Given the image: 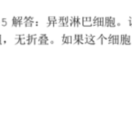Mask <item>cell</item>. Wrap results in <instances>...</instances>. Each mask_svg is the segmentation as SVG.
<instances>
[{
  "mask_svg": "<svg viewBox=\"0 0 132 134\" xmlns=\"http://www.w3.org/2000/svg\"><path fill=\"white\" fill-rule=\"evenodd\" d=\"M74 23H75V27H79L80 25H83V18L74 17Z\"/></svg>",
  "mask_w": 132,
  "mask_h": 134,
  "instance_id": "cell-1",
  "label": "cell"
},
{
  "mask_svg": "<svg viewBox=\"0 0 132 134\" xmlns=\"http://www.w3.org/2000/svg\"><path fill=\"white\" fill-rule=\"evenodd\" d=\"M113 44H121L120 35H114V38H113Z\"/></svg>",
  "mask_w": 132,
  "mask_h": 134,
  "instance_id": "cell-2",
  "label": "cell"
},
{
  "mask_svg": "<svg viewBox=\"0 0 132 134\" xmlns=\"http://www.w3.org/2000/svg\"><path fill=\"white\" fill-rule=\"evenodd\" d=\"M124 44L125 45H130L131 43V36L130 35L126 34V37H125V41H124Z\"/></svg>",
  "mask_w": 132,
  "mask_h": 134,
  "instance_id": "cell-3",
  "label": "cell"
},
{
  "mask_svg": "<svg viewBox=\"0 0 132 134\" xmlns=\"http://www.w3.org/2000/svg\"><path fill=\"white\" fill-rule=\"evenodd\" d=\"M99 20H100V18H97V17H94V18H92L93 26H98V27H99Z\"/></svg>",
  "mask_w": 132,
  "mask_h": 134,
  "instance_id": "cell-4",
  "label": "cell"
},
{
  "mask_svg": "<svg viewBox=\"0 0 132 134\" xmlns=\"http://www.w3.org/2000/svg\"><path fill=\"white\" fill-rule=\"evenodd\" d=\"M116 25V18L110 17V27H111V28H115Z\"/></svg>",
  "mask_w": 132,
  "mask_h": 134,
  "instance_id": "cell-5",
  "label": "cell"
},
{
  "mask_svg": "<svg viewBox=\"0 0 132 134\" xmlns=\"http://www.w3.org/2000/svg\"><path fill=\"white\" fill-rule=\"evenodd\" d=\"M105 27H106V28L110 27V17L105 18Z\"/></svg>",
  "mask_w": 132,
  "mask_h": 134,
  "instance_id": "cell-6",
  "label": "cell"
},
{
  "mask_svg": "<svg viewBox=\"0 0 132 134\" xmlns=\"http://www.w3.org/2000/svg\"><path fill=\"white\" fill-rule=\"evenodd\" d=\"M99 27H105V18H100V20H99Z\"/></svg>",
  "mask_w": 132,
  "mask_h": 134,
  "instance_id": "cell-7",
  "label": "cell"
},
{
  "mask_svg": "<svg viewBox=\"0 0 132 134\" xmlns=\"http://www.w3.org/2000/svg\"><path fill=\"white\" fill-rule=\"evenodd\" d=\"M8 19L6 18H1V25L2 26H6L8 25Z\"/></svg>",
  "mask_w": 132,
  "mask_h": 134,
  "instance_id": "cell-8",
  "label": "cell"
},
{
  "mask_svg": "<svg viewBox=\"0 0 132 134\" xmlns=\"http://www.w3.org/2000/svg\"><path fill=\"white\" fill-rule=\"evenodd\" d=\"M113 38H114V35L111 34L108 36V43H110V44H113Z\"/></svg>",
  "mask_w": 132,
  "mask_h": 134,
  "instance_id": "cell-9",
  "label": "cell"
},
{
  "mask_svg": "<svg viewBox=\"0 0 132 134\" xmlns=\"http://www.w3.org/2000/svg\"><path fill=\"white\" fill-rule=\"evenodd\" d=\"M19 40H20V35H17V36L15 37V44L19 43Z\"/></svg>",
  "mask_w": 132,
  "mask_h": 134,
  "instance_id": "cell-10",
  "label": "cell"
},
{
  "mask_svg": "<svg viewBox=\"0 0 132 134\" xmlns=\"http://www.w3.org/2000/svg\"><path fill=\"white\" fill-rule=\"evenodd\" d=\"M72 36H67V40H66V43H72Z\"/></svg>",
  "mask_w": 132,
  "mask_h": 134,
  "instance_id": "cell-11",
  "label": "cell"
},
{
  "mask_svg": "<svg viewBox=\"0 0 132 134\" xmlns=\"http://www.w3.org/2000/svg\"><path fill=\"white\" fill-rule=\"evenodd\" d=\"M66 40H67V36H66V35H63V36L62 37V44H64V43H66Z\"/></svg>",
  "mask_w": 132,
  "mask_h": 134,
  "instance_id": "cell-12",
  "label": "cell"
},
{
  "mask_svg": "<svg viewBox=\"0 0 132 134\" xmlns=\"http://www.w3.org/2000/svg\"><path fill=\"white\" fill-rule=\"evenodd\" d=\"M128 23H129V26L132 27V18H129V19H128Z\"/></svg>",
  "mask_w": 132,
  "mask_h": 134,
  "instance_id": "cell-13",
  "label": "cell"
},
{
  "mask_svg": "<svg viewBox=\"0 0 132 134\" xmlns=\"http://www.w3.org/2000/svg\"><path fill=\"white\" fill-rule=\"evenodd\" d=\"M131 43H132V36H131Z\"/></svg>",
  "mask_w": 132,
  "mask_h": 134,
  "instance_id": "cell-14",
  "label": "cell"
},
{
  "mask_svg": "<svg viewBox=\"0 0 132 134\" xmlns=\"http://www.w3.org/2000/svg\"><path fill=\"white\" fill-rule=\"evenodd\" d=\"M0 24H1V19H0Z\"/></svg>",
  "mask_w": 132,
  "mask_h": 134,
  "instance_id": "cell-15",
  "label": "cell"
}]
</instances>
